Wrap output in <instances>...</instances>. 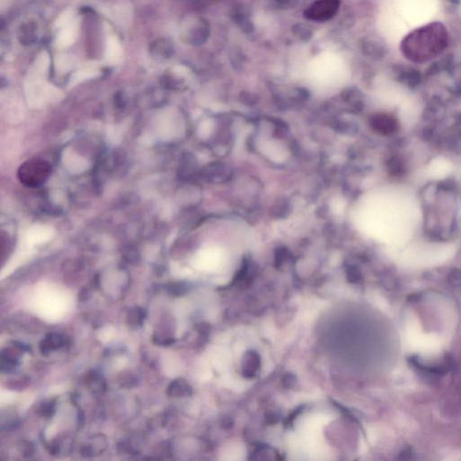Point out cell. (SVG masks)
<instances>
[{"instance_id": "6da1fadb", "label": "cell", "mask_w": 461, "mask_h": 461, "mask_svg": "<svg viewBox=\"0 0 461 461\" xmlns=\"http://www.w3.org/2000/svg\"><path fill=\"white\" fill-rule=\"evenodd\" d=\"M51 171V167L48 162L39 159H33L20 167L18 177L24 185L36 188L47 180Z\"/></svg>"}, {"instance_id": "7a4b0ae2", "label": "cell", "mask_w": 461, "mask_h": 461, "mask_svg": "<svg viewBox=\"0 0 461 461\" xmlns=\"http://www.w3.org/2000/svg\"><path fill=\"white\" fill-rule=\"evenodd\" d=\"M340 4V0H316L304 11V17L316 22H325L336 15Z\"/></svg>"}, {"instance_id": "3957f363", "label": "cell", "mask_w": 461, "mask_h": 461, "mask_svg": "<svg viewBox=\"0 0 461 461\" xmlns=\"http://www.w3.org/2000/svg\"><path fill=\"white\" fill-rule=\"evenodd\" d=\"M371 126L373 130L380 134L389 135L397 131V120L388 114H374L371 118Z\"/></svg>"}, {"instance_id": "277c9868", "label": "cell", "mask_w": 461, "mask_h": 461, "mask_svg": "<svg viewBox=\"0 0 461 461\" xmlns=\"http://www.w3.org/2000/svg\"><path fill=\"white\" fill-rule=\"evenodd\" d=\"M260 368V357L255 351L245 353L241 360V373L246 379L254 378Z\"/></svg>"}, {"instance_id": "5b68a950", "label": "cell", "mask_w": 461, "mask_h": 461, "mask_svg": "<svg viewBox=\"0 0 461 461\" xmlns=\"http://www.w3.org/2000/svg\"><path fill=\"white\" fill-rule=\"evenodd\" d=\"M150 52L159 59H170L173 54V46L168 40H156L150 44Z\"/></svg>"}, {"instance_id": "8992f818", "label": "cell", "mask_w": 461, "mask_h": 461, "mask_svg": "<svg viewBox=\"0 0 461 461\" xmlns=\"http://www.w3.org/2000/svg\"><path fill=\"white\" fill-rule=\"evenodd\" d=\"M167 394L172 397L190 396L192 394V387L184 379H175L168 387Z\"/></svg>"}, {"instance_id": "52a82bcc", "label": "cell", "mask_w": 461, "mask_h": 461, "mask_svg": "<svg viewBox=\"0 0 461 461\" xmlns=\"http://www.w3.org/2000/svg\"><path fill=\"white\" fill-rule=\"evenodd\" d=\"M64 345V337L57 333H50L44 341L41 343L40 350L43 355H47L50 351L58 350Z\"/></svg>"}, {"instance_id": "ba28073f", "label": "cell", "mask_w": 461, "mask_h": 461, "mask_svg": "<svg viewBox=\"0 0 461 461\" xmlns=\"http://www.w3.org/2000/svg\"><path fill=\"white\" fill-rule=\"evenodd\" d=\"M36 24L27 23V24H23L20 28V43L26 44V45L34 44L36 40Z\"/></svg>"}, {"instance_id": "9c48e42d", "label": "cell", "mask_w": 461, "mask_h": 461, "mask_svg": "<svg viewBox=\"0 0 461 461\" xmlns=\"http://www.w3.org/2000/svg\"><path fill=\"white\" fill-rule=\"evenodd\" d=\"M87 386L94 393H101L106 389V381L102 375L96 371H92L87 376Z\"/></svg>"}, {"instance_id": "30bf717a", "label": "cell", "mask_w": 461, "mask_h": 461, "mask_svg": "<svg viewBox=\"0 0 461 461\" xmlns=\"http://www.w3.org/2000/svg\"><path fill=\"white\" fill-rule=\"evenodd\" d=\"M146 313L144 309L141 308H135L131 310L128 316V323L132 326L142 325L145 319Z\"/></svg>"}, {"instance_id": "8fae6325", "label": "cell", "mask_w": 461, "mask_h": 461, "mask_svg": "<svg viewBox=\"0 0 461 461\" xmlns=\"http://www.w3.org/2000/svg\"><path fill=\"white\" fill-rule=\"evenodd\" d=\"M38 413L42 417L51 418L55 413V402L47 401V402L44 403L42 406H40Z\"/></svg>"}, {"instance_id": "7c38bea8", "label": "cell", "mask_w": 461, "mask_h": 461, "mask_svg": "<svg viewBox=\"0 0 461 461\" xmlns=\"http://www.w3.org/2000/svg\"><path fill=\"white\" fill-rule=\"evenodd\" d=\"M168 293L172 296H182L185 295L188 288L186 287L185 284L182 283H175L171 284L168 287Z\"/></svg>"}, {"instance_id": "4fadbf2b", "label": "cell", "mask_w": 461, "mask_h": 461, "mask_svg": "<svg viewBox=\"0 0 461 461\" xmlns=\"http://www.w3.org/2000/svg\"><path fill=\"white\" fill-rule=\"evenodd\" d=\"M282 382H283V386L285 387H287L288 389H291V388H294L296 386V382H297V379H296V377L294 374L292 373H286L282 379Z\"/></svg>"}, {"instance_id": "5bb4252c", "label": "cell", "mask_w": 461, "mask_h": 461, "mask_svg": "<svg viewBox=\"0 0 461 461\" xmlns=\"http://www.w3.org/2000/svg\"><path fill=\"white\" fill-rule=\"evenodd\" d=\"M346 273H347L348 280H349V282H351V283H356V282H358L359 279H360V274H359V270L355 268V267H353V266L349 267Z\"/></svg>"}, {"instance_id": "9a60e30c", "label": "cell", "mask_w": 461, "mask_h": 461, "mask_svg": "<svg viewBox=\"0 0 461 461\" xmlns=\"http://www.w3.org/2000/svg\"><path fill=\"white\" fill-rule=\"evenodd\" d=\"M19 448L21 452L25 457H30L35 452V449H34V445H33L32 442H25V441L22 442Z\"/></svg>"}, {"instance_id": "2e32d148", "label": "cell", "mask_w": 461, "mask_h": 461, "mask_svg": "<svg viewBox=\"0 0 461 461\" xmlns=\"http://www.w3.org/2000/svg\"><path fill=\"white\" fill-rule=\"evenodd\" d=\"M286 258H287V253H286V250H279L276 252V266H280V265L283 264L285 260H286Z\"/></svg>"}, {"instance_id": "e0dca14e", "label": "cell", "mask_w": 461, "mask_h": 461, "mask_svg": "<svg viewBox=\"0 0 461 461\" xmlns=\"http://www.w3.org/2000/svg\"><path fill=\"white\" fill-rule=\"evenodd\" d=\"M280 4L285 7H293L296 5L297 0H278Z\"/></svg>"}]
</instances>
